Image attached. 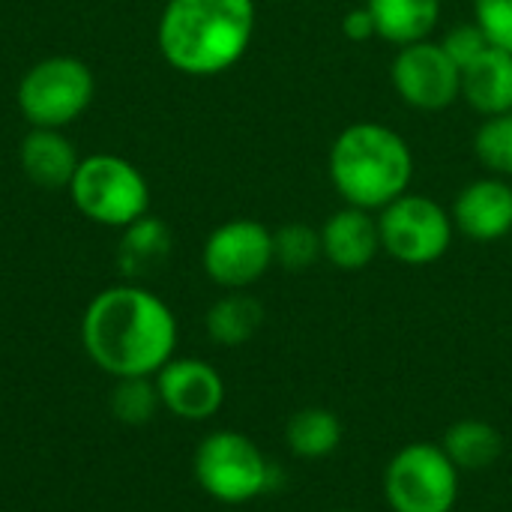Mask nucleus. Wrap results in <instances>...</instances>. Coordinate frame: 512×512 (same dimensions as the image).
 Here are the masks:
<instances>
[{
    "mask_svg": "<svg viewBox=\"0 0 512 512\" xmlns=\"http://www.w3.org/2000/svg\"><path fill=\"white\" fill-rule=\"evenodd\" d=\"M171 306L135 282L99 291L81 315V348L105 375L153 378L177 351Z\"/></svg>",
    "mask_w": 512,
    "mask_h": 512,
    "instance_id": "1",
    "label": "nucleus"
},
{
    "mask_svg": "<svg viewBox=\"0 0 512 512\" xmlns=\"http://www.w3.org/2000/svg\"><path fill=\"white\" fill-rule=\"evenodd\" d=\"M255 21V0H165L156 45L171 69L213 78L246 57Z\"/></svg>",
    "mask_w": 512,
    "mask_h": 512,
    "instance_id": "2",
    "label": "nucleus"
},
{
    "mask_svg": "<svg viewBox=\"0 0 512 512\" xmlns=\"http://www.w3.org/2000/svg\"><path fill=\"white\" fill-rule=\"evenodd\" d=\"M327 174L345 204L381 213L387 204L411 192L414 153L393 126L357 120L336 135Z\"/></svg>",
    "mask_w": 512,
    "mask_h": 512,
    "instance_id": "3",
    "label": "nucleus"
},
{
    "mask_svg": "<svg viewBox=\"0 0 512 512\" xmlns=\"http://www.w3.org/2000/svg\"><path fill=\"white\" fill-rule=\"evenodd\" d=\"M192 474L207 498L225 507H243L276 489L279 468L249 435L219 429L204 435L195 447Z\"/></svg>",
    "mask_w": 512,
    "mask_h": 512,
    "instance_id": "4",
    "label": "nucleus"
},
{
    "mask_svg": "<svg viewBox=\"0 0 512 512\" xmlns=\"http://www.w3.org/2000/svg\"><path fill=\"white\" fill-rule=\"evenodd\" d=\"M78 213L102 228H126L150 213V186L129 159L114 153L84 156L69 183Z\"/></svg>",
    "mask_w": 512,
    "mask_h": 512,
    "instance_id": "5",
    "label": "nucleus"
},
{
    "mask_svg": "<svg viewBox=\"0 0 512 512\" xmlns=\"http://www.w3.org/2000/svg\"><path fill=\"white\" fill-rule=\"evenodd\" d=\"M96 96L93 69L69 54H54L33 63L18 81V111L30 126L66 129L75 123Z\"/></svg>",
    "mask_w": 512,
    "mask_h": 512,
    "instance_id": "6",
    "label": "nucleus"
},
{
    "mask_svg": "<svg viewBox=\"0 0 512 512\" xmlns=\"http://www.w3.org/2000/svg\"><path fill=\"white\" fill-rule=\"evenodd\" d=\"M462 471L441 444H405L384 468V501L393 512H453Z\"/></svg>",
    "mask_w": 512,
    "mask_h": 512,
    "instance_id": "7",
    "label": "nucleus"
},
{
    "mask_svg": "<svg viewBox=\"0 0 512 512\" xmlns=\"http://www.w3.org/2000/svg\"><path fill=\"white\" fill-rule=\"evenodd\" d=\"M381 252L405 267H429L441 261L456 237L453 213L429 195L405 192L378 213Z\"/></svg>",
    "mask_w": 512,
    "mask_h": 512,
    "instance_id": "8",
    "label": "nucleus"
},
{
    "mask_svg": "<svg viewBox=\"0 0 512 512\" xmlns=\"http://www.w3.org/2000/svg\"><path fill=\"white\" fill-rule=\"evenodd\" d=\"M273 264V231L258 219H228L216 225L201 249L207 279L225 291L252 288Z\"/></svg>",
    "mask_w": 512,
    "mask_h": 512,
    "instance_id": "9",
    "label": "nucleus"
},
{
    "mask_svg": "<svg viewBox=\"0 0 512 512\" xmlns=\"http://www.w3.org/2000/svg\"><path fill=\"white\" fill-rule=\"evenodd\" d=\"M390 81L399 99L414 111H447L462 99V69L435 39L402 45L390 63Z\"/></svg>",
    "mask_w": 512,
    "mask_h": 512,
    "instance_id": "10",
    "label": "nucleus"
},
{
    "mask_svg": "<svg viewBox=\"0 0 512 512\" xmlns=\"http://www.w3.org/2000/svg\"><path fill=\"white\" fill-rule=\"evenodd\" d=\"M162 408L186 423H204L225 405V381L219 369L198 357H171L156 375Z\"/></svg>",
    "mask_w": 512,
    "mask_h": 512,
    "instance_id": "11",
    "label": "nucleus"
},
{
    "mask_svg": "<svg viewBox=\"0 0 512 512\" xmlns=\"http://www.w3.org/2000/svg\"><path fill=\"white\" fill-rule=\"evenodd\" d=\"M450 213L456 234L471 243H498L512 237V183L495 174L471 180L459 189Z\"/></svg>",
    "mask_w": 512,
    "mask_h": 512,
    "instance_id": "12",
    "label": "nucleus"
},
{
    "mask_svg": "<svg viewBox=\"0 0 512 512\" xmlns=\"http://www.w3.org/2000/svg\"><path fill=\"white\" fill-rule=\"evenodd\" d=\"M321 249H324V258L336 270H345V273L366 270L381 252L378 216L351 204L339 207L321 225Z\"/></svg>",
    "mask_w": 512,
    "mask_h": 512,
    "instance_id": "13",
    "label": "nucleus"
},
{
    "mask_svg": "<svg viewBox=\"0 0 512 512\" xmlns=\"http://www.w3.org/2000/svg\"><path fill=\"white\" fill-rule=\"evenodd\" d=\"M18 162L33 186L69 189L81 156L75 153V144L63 135V129L30 126V132L18 144Z\"/></svg>",
    "mask_w": 512,
    "mask_h": 512,
    "instance_id": "14",
    "label": "nucleus"
},
{
    "mask_svg": "<svg viewBox=\"0 0 512 512\" xmlns=\"http://www.w3.org/2000/svg\"><path fill=\"white\" fill-rule=\"evenodd\" d=\"M462 99L483 117L512 111V54L489 45L462 69Z\"/></svg>",
    "mask_w": 512,
    "mask_h": 512,
    "instance_id": "15",
    "label": "nucleus"
},
{
    "mask_svg": "<svg viewBox=\"0 0 512 512\" xmlns=\"http://www.w3.org/2000/svg\"><path fill=\"white\" fill-rule=\"evenodd\" d=\"M366 9L375 18L378 39L402 48L411 42H423L441 21V0H366Z\"/></svg>",
    "mask_w": 512,
    "mask_h": 512,
    "instance_id": "16",
    "label": "nucleus"
},
{
    "mask_svg": "<svg viewBox=\"0 0 512 512\" xmlns=\"http://www.w3.org/2000/svg\"><path fill=\"white\" fill-rule=\"evenodd\" d=\"M171 246H174L171 228L162 219L147 213L123 228V237L117 246V264H120L123 276L132 282V279H141L150 270L162 267L171 255Z\"/></svg>",
    "mask_w": 512,
    "mask_h": 512,
    "instance_id": "17",
    "label": "nucleus"
},
{
    "mask_svg": "<svg viewBox=\"0 0 512 512\" xmlns=\"http://www.w3.org/2000/svg\"><path fill=\"white\" fill-rule=\"evenodd\" d=\"M264 324V306L249 291H225L204 315L207 336L222 348L246 345Z\"/></svg>",
    "mask_w": 512,
    "mask_h": 512,
    "instance_id": "18",
    "label": "nucleus"
},
{
    "mask_svg": "<svg viewBox=\"0 0 512 512\" xmlns=\"http://www.w3.org/2000/svg\"><path fill=\"white\" fill-rule=\"evenodd\" d=\"M441 447L462 474H477V471L492 468L501 459L504 438L492 423L468 417V420H456L447 429Z\"/></svg>",
    "mask_w": 512,
    "mask_h": 512,
    "instance_id": "19",
    "label": "nucleus"
},
{
    "mask_svg": "<svg viewBox=\"0 0 512 512\" xmlns=\"http://www.w3.org/2000/svg\"><path fill=\"white\" fill-rule=\"evenodd\" d=\"M345 438V426L330 408H303L285 423V444L297 459L318 462L339 450Z\"/></svg>",
    "mask_w": 512,
    "mask_h": 512,
    "instance_id": "20",
    "label": "nucleus"
},
{
    "mask_svg": "<svg viewBox=\"0 0 512 512\" xmlns=\"http://www.w3.org/2000/svg\"><path fill=\"white\" fill-rule=\"evenodd\" d=\"M273 258L288 273H303L324 258L321 231L306 222H288L273 231Z\"/></svg>",
    "mask_w": 512,
    "mask_h": 512,
    "instance_id": "21",
    "label": "nucleus"
},
{
    "mask_svg": "<svg viewBox=\"0 0 512 512\" xmlns=\"http://www.w3.org/2000/svg\"><path fill=\"white\" fill-rule=\"evenodd\" d=\"M108 408L123 426H147L162 408L156 381L153 378H117Z\"/></svg>",
    "mask_w": 512,
    "mask_h": 512,
    "instance_id": "22",
    "label": "nucleus"
},
{
    "mask_svg": "<svg viewBox=\"0 0 512 512\" xmlns=\"http://www.w3.org/2000/svg\"><path fill=\"white\" fill-rule=\"evenodd\" d=\"M474 153L489 174L512 180V111L486 117L480 123L474 135Z\"/></svg>",
    "mask_w": 512,
    "mask_h": 512,
    "instance_id": "23",
    "label": "nucleus"
},
{
    "mask_svg": "<svg viewBox=\"0 0 512 512\" xmlns=\"http://www.w3.org/2000/svg\"><path fill=\"white\" fill-rule=\"evenodd\" d=\"M441 48L450 54V60L459 69H465L468 63H474L489 48V39H486V33H483V27L477 21H459L441 36Z\"/></svg>",
    "mask_w": 512,
    "mask_h": 512,
    "instance_id": "24",
    "label": "nucleus"
},
{
    "mask_svg": "<svg viewBox=\"0 0 512 512\" xmlns=\"http://www.w3.org/2000/svg\"><path fill=\"white\" fill-rule=\"evenodd\" d=\"M474 21L483 27L489 45L512 54V0H474Z\"/></svg>",
    "mask_w": 512,
    "mask_h": 512,
    "instance_id": "25",
    "label": "nucleus"
},
{
    "mask_svg": "<svg viewBox=\"0 0 512 512\" xmlns=\"http://www.w3.org/2000/svg\"><path fill=\"white\" fill-rule=\"evenodd\" d=\"M342 36L351 39V42H369V39L378 36L375 18H372V12L366 9V3L357 6V9H351V12L342 18Z\"/></svg>",
    "mask_w": 512,
    "mask_h": 512,
    "instance_id": "26",
    "label": "nucleus"
},
{
    "mask_svg": "<svg viewBox=\"0 0 512 512\" xmlns=\"http://www.w3.org/2000/svg\"><path fill=\"white\" fill-rule=\"evenodd\" d=\"M330 512H360V510H330Z\"/></svg>",
    "mask_w": 512,
    "mask_h": 512,
    "instance_id": "27",
    "label": "nucleus"
}]
</instances>
